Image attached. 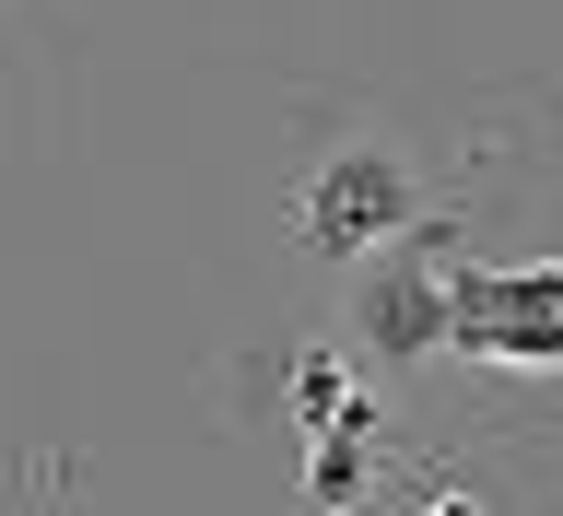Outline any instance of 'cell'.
Listing matches in <instances>:
<instances>
[{
    "label": "cell",
    "instance_id": "1",
    "mask_svg": "<svg viewBox=\"0 0 563 516\" xmlns=\"http://www.w3.org/2000/svg\"><path fill=\"white\" fill-rule=\"evenodd\" d=\"M446 352L505 364V376H563V259L446 271Z\"/></svg>",
    "mask_w": 563,
    "mask_h": 516
},
{
    "label": "cell",
    "instance_id": "2",
    "mask_svg": "<svg viewBox=\"0 0 563 516\" xmlns=\"http://www.w3.org/2000/svg\"><path fill=\"white\" fill-rule=\"evenodd\" d=\"M411 223H422V188L376 141H352V153H329V165L306 176V246L317 259H376V246L411 235Z\"/></svg>",
    "mask_w": 563,
    "mask_h": 516
},
{
    "label": "cell",
    "instance_id": "3",
    "mask_svg": "<svg viewBox=\"0 0 563 516\" xmlns=\"http://www.w3.org/2000/svg\"><path fill=\"white\" fill-rule=\"evenodd\" d=\"M352 329L376 341V364H434L446 352V271H376L364 294H352Z\"/></svg>",
    "mask_w": 563,
    "mask_h": 516
},
{
    "label": "cell",
    "instance_id": "4",
    "mask_svg": "<svg viewBox=\"0 0 563 516\" xmlns=\"http://www.w3.org/2000/svg\"><path fill=\"white\" fill-rule=\"evenodd\" d=\"M294 411H306V422H341V411H352V387H341V364H329V352H306V376H294Z\"/></svg>",
    "mask_w": 563,
    "mask_h": 516
},
{
    "label": "cell",
    "instance_id": "5",
    "mask_svg": "<svg viewBox=\"0 0 563 516\" xmlns=\"http://www.w3.org/2000/svg\"><path fill=\"white\" fill-rule=\"evenodd\" d=\"M422 516H482V505H470L457 482H434V493H422Z\"/></svg>",
    "mask_w": 563,
    "mask_h": 516
}]
</instances>
